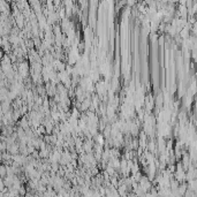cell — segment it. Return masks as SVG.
<instances>
[{
	"label": "cell",
	"instance_id": "cell-1",
	"mask_svg": "<svg viewBox=\"0 0 197 197\" xmlns=\"http://www.w3.org/2000/svg\"><path fill=\"white\" fill-rule=\"evenodd\" d=\"M15 24H16V27L19 28V29H23L24 28V25H25V19H24V16L21 14H19L17 16H15Z\"/></svg>",
	"mask_w": 197,
	"mask_h": 197
},
{
	"label": "cell",
	"instance_id": "cell-2",
	"mask_svg": "<svg viewBox=\"0 0 197 197\" xmlns=\"http://www.w3.org/2000/svg\"><path fill=\"white\" fill-rule=\"evenodd\" d=\"M90 106H91V100H90V98H87V99H84L83 102L81 103V109H82V111H85V109H88Z\"/></svg>",
	"mask_w": 197,
	"mask_h": 197
},
{
	"label": "cell",
	"instance_id": "cell-3",
	"mask_svg": "<svg viewBox=\"0 0 197 197\" xmlns=\"http://www.w3.org/2000/svg\"><path fill=\"white\" fill-rule=\"evenodd\" d=\"M7 176V166L4 164H0V178L5 179Z\"/></svg>",
	"mask_w": 197,
	"mask_h": 197
},
{
	"label": "cell",
	"instance_id": "cell-4",
	"mask_svg": "<svg viewBox=\"0 0 197 197\" xmlns=\"http://www.w3.org/2000/svg\"><path fill=\"white\" fill-rule=\"evenodd\" d=\"M82 146L84 148V151L88 152V153H90L91 152V150H92V143H91V141H90V139H89L88 142H85V143H84Z\"/></svg>",
	"mask_w": 197,
	"mask_h": 197
}]
</instances>
